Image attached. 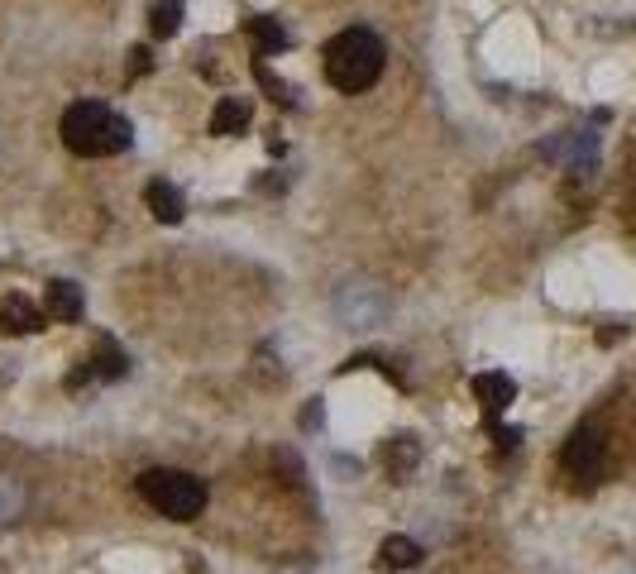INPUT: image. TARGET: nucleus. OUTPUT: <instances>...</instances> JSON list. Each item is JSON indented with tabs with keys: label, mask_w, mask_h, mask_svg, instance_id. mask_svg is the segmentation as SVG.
I'll return each mask as SVG.
<instances>
[{
	"label": "nucleus",
	"mask_w": 636,
	"mask_h": 574,
	"mask_svg": "<svg viewBox=\"0 0 636 574\" xmlns=\"http://www.w3.org/2000/svg\"><path fill=\"white\" fill-rule=\"evenodd\" d=\"M560 464H565V474H570L574 484H593L598 469H603V436L593 426H579L570 441H565V450H560Z\"/></svg>",
	"instance_id": "4"
},
{
	"label": "nucleus",
	"mask_w": 636,
	"mask_h": 574,
	"mask_svg": "<svg viewBox=\"0 0 636 574\" xmlns=\"http://www.w3.org/2000/svg\"><path fill=\"white\" fill-rule=\"evenodd\" d=\"M474 398H479V407L488 417H503L512 407V398H517V383L507 374H479L474 378Z\"/></svg>",
	"instance_id": "6"
},
{
	"label": "nucleus",
	"mask_w": 636,
	"mask_h": 574,
	"mask_svg": "<svg viewBox=\"0 0 636 574\" xmlns=\"http://www.w3.org/2000/svg\"><path fill=\"white\" fill-rule=\"evenodd\" d=\"M91 374H101V378H120V374H125V354L115 350V345H101V354H96V364H91Z\"/></svg>",
	"instance_id": "13"
},
{
	"label": "nucleus",
	"mask_w": 636,
	"mask_h": 574,
	"mask_svg": "<svg viewBox=\"0 0 636 574\" xmlns=\"http://www.w3.org/2000/svg\"><path fill=\"white\" fill-rule=\"evenodd\" d=\"M144 201H149V211H154L163 225H177L182 221V197H177L173 182H163V177H154L149 187H144Z\"/></svg>",
	"instance_id": "7"
},
{
	"label": "nucleus",
	"mask_w": 636,
	"mask_h": 574,
	"mask_svg": "<svg viewBox=\"0 0 636 574\" xmlns=\"http://www.w3.org/2000/svg\"><path fill=\"white\" fill-rule=\"evenodd\" d=\"M48 311L34 307L29 297H5L0 302V331L5 335H29V331H44Z\"/></svg>",
	"instance_id": "5"
},
{
	"label": "nucleus",
	"mask_w": 636,
	"mask_h": 574,
	"mask_svg": "<svg viewBox=\"0 0 636 574\" xmlns=\"http://www.w3.org/2000/svg\"><path fill=\"white\" fill-rule=\"evenodd\" d=\"M383 72V44L369 29H345L326 44V77L335 91H369Z\"/></svg>",
	"instance_id": "2"
},
{
	"label": "nucleus",
	"mask_w": 636,
	"mask_h": 574,
	"mask_svg": "<svg viewBox=\"0 0 636 574\" xmlns=\"http://www.w3.org/2000/svg\"><path fill=\"white\" fill-rule=\"evenodd\" d=\"M249 34H254V39H264V48H283L287 44L283 29H278L273 20H254V24H249Z\"/></svg>",
	"instance_id": "14"
},
{
	"label": "nucleus",
	"mask_w": 636,
	"mask_h": 574,
	"mask_svg": "<svg viewBox=\"0 0 636 574\" xmlns=\"http://www.w3.org/2000/svg\"><path fill=\"white\" fill-rule=\"evenodd\" d=\"M244 125H249V106H244L240 96H225L216 106V115H211V130L216 134H240Z\"/></svg>",
	"instance_id": "10"
},
{
	"label": "nucleus",
	"mask_w": 636,
	"mask_h": 574,
	"mask_svg": "<svg viewBox=\"0 0 636 574\" xmlns=\"http://www.w3.org/2000/svg\"><path fill=\"white\" fill-rule=\"evenodd\" d=\"M378 565L383 570H412V565H421V546L412 536H388L378 546Z\"/></svg>",
	"instance_id": "8"
},
{
	"label": "nucleus",
	"mask_w": 636,
	"mask_h": 574,
	"mask_svg": "<svg viewBox=\"0 0 636 574\" xmlns=\"http://www.w3.org/2000/svg\"><path fill=\"white\" fill-rule=\"evenodd\" d=\"M149 20H154V34H158V39L177 34V20H182V0H158Z\"/></svg>",
	"instance_id": "12"
},
{
	"label": "nucleus",
	"mask_w": 636,
	"mask_h": 574,
	"mask_svg": "<svg viewBox=\"0 0 636 574\" xmlns=\"http://www.w3.org/2000/svg\"><path fill=\"white\" fill-rule=\"evenodd\" d=\"M139 498L168 522H192L206 508V484L187 469H144L139 474Z\"/></svg>",
	"instance_id": "3"
},
{
	"label": "nucleus",
	"mask_w": 636,
	"mask_h": 574,
	"mask_svg": "<svg viewBox=\"0 0 636 574\" xmlns=\"http://www.w3.org/2000/svg\"><path fill=\"white\" fill-rule=\"evenodd\" d=\"M20 512H24V488L10 474H0V527H10Z\"/></svg>",
	"instance_id": "11"
},
{
	"label": "nucleus",
	"mask_w": 636,
	"mask_h": 574,
	"mask_svg": "<svg viewBox=\"0 0 636 574\" xmlns=\"http://www.w3.org/2000/svg\"><path fill=\"white\" fill-rule=\"evenodd\" d=\"M48 316H58V321H72V316H82V292L72 283H48Z\"/></svg>",
	"instance_id": "9"
},
{
	"label": "nucleus",
	"mask_w": 636,
	"mask_h": 574,
	"mask_svg": "<svg viewBox=\"0 0 636 574\" xmlns=\"http://www.w3.org/2000/svg\"><path fill=\"white\" fill-rule=\"evenodd\" d=\"M63 144L82 158H110L130 149V120L101 101H77L63 115Z\"/></svg>",
	"instance_id": "1"
}]
</instances>
